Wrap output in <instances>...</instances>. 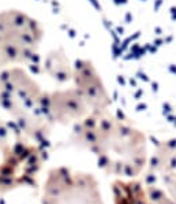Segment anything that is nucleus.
<instances>
[{"label":"nucleus","mask_w":176,"mask_h":204,"mask_svg":"<svg viewBox=\"0 0 176 204\" xmlns=\"http://www.w3.org/2000/svg\"><path fill=\"white\" fill-rule=\"evenodd\" d=\"M112 40L117 77L176 100V0H94Z\"/></svg>","instance_id":"f257e3e1"}]
</instances>
